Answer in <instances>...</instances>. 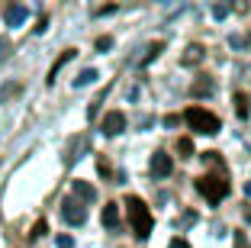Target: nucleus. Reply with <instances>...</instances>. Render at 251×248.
Here are the masks:
<instances>
[{"instance_id": "f257e3e1", "label": "nucleus", "mask_w": 251, "mask_h": 248, "mask_svg": "<svg viewBox=\"0 0 251 248\" xmlns=\"http://www.w3.org/2000/svg\"><path fill=\"white\" fill-rule=\"evenodd\" d=\"M126 213H129V226H132L135 239H148L151 229H155V216H151V210H148L145 200L135 197V193H129V197H126Z\"/></svg>"}, {"instance_id": "f03ea898", "label": "nucleus", "mask_w": 251, "mask_h": 248, "mask_svg": "<svg viewBox=\"0 0 251 248\" xmlns=\"http://www.w3.org/2000/svg\"><path fill=\"white\" fill-rule=\"evenodd\" d=\"M197 190H200V197L206 200V203H213V206H219L222 200L229 197V181L226 177H219V174H203V177H197Z\"/></svg>"}, {"instance_id": "7ed1b4c3", "label": "nucleus", "mask_w": 251, "mask_h": 248, "mask_svg": "<svg viewBox=\"0 0 251 248\" xmlns=\"http://www.w3.org/2000/svg\"><path fill=\"white\" fill-rule=\"evenodd\" d=\"M184 119H187V126H190L193 132H200V136H216V132L222 129L219 116L209 113V110H203V107H190L184 113Z\"/></svg>"}, {"instance_id": "20e7f679", "label": "nucleus", "mask_w": 251, "mask_h": 248, "mask_svg": "<svg viewBox=\"0 0 251 248\" xmlns=\"http://www.w3.org/2000/svg\"><path fill=\"white\" fill-rule=\"evenodd\" d=\"M61 219H65L68 226H84L87 222V206L74 197H65L61 200Z\"/></svg>"}, {"instance_id": "39448f33", "label": "nucleus", "mask_w": 251, "mask_h": 248, "mask_svg": "<svg viewBox=\"0 0 251 248\" xmlns=\"http://www.w3.org/2000/svg\"><path fill=\"white\" fill-rule=\"evenodd\" d=\"M100 129H103V136H119V132L126 129V113L123 110H110V113L100 119Z\"/></svg>"}, {"instance_id": "423d86ee", "label": "nucleus", "mask_w": 251, "mask_h": 248, "mask_svg": "<svg viewBox=\"0 0 251 248\" xmlns=\"http://www.w3.org/2000/svg\"><path fill=\"white\" fill-rule=\"evenodd\" d=\"M171 171H174V161H171V155L158 148V152L151 155V177H158V181H164V177H168Z\"/></svg>"}, {"instance_id": "0eeeda50", "label": "nucleus", "mask_w": 251, "mask_h": 248, "mask_svg": "<svg viewBox=\"0 0 251 248\" xmlns=\"http://www.w3.org/2000/svg\"><path fill=\"white\" fill-rule=\"evenodd\" d=\"M84 148H87V136H74V139L68 142V148H65V165H74V161L81 158Z\"/></svg>"}, {"instance_id": "6e6552de", "label": "nucleus", "mask_w": 251, "mask_h": 248, "mask_svg": "<svg viewBox=\"0 0 251 248\" xmlns=\"http://www.w3.org/2000/svg\"><path fill=\"white\" fill-rule=\"evenodd\" d=\"M26 16H29V10L23 7V3H10V7L3 10V20H7V26H23V23H26Z\"/></svg>"}, {"instance_id": "1a4fd4ad", "label": "nucleus", "mask_w": 251, "mask_h": 248, "mask_svg": "<svg viewBox=\"0 0 251 248\" xmlns=\"http://www.w3.org/2000/svg\"><path fill=\"white\" fill-rule=\"evenodd\" d=\"M71 190H74V200H81V203H94V200H97V190L90 187L87 181H74Z\"/></svg>"}, {"instance_id": "9d476101", "label": "nucleus", "mask_w": 251, "mask_h": 248, "mask_svg": "<svg viewBox=\"0 0 251 248\" xmlns=\"http://www.w3.org/2000/svg\"><path fill=\"white\" fill-rule=\"evenodd\" d=\"M74 55H77V52H74V49H65V52H61L58 58H55V65L49 68V78H45V81H49V84H55V78H58V71H61V68H65L68 61L74 58Z\"/></svg>"}, {"instance_id": "9b49d317", "label": "nucleus", "mask_w": 251, "mask_h": 248, "mask_svg": "<svg viewBox=\"0 0 251 248\" xmlns=\"http://www.w3.org/2000/svg\"><path fill=\"white\" fill-rule=\"evenodd\" d=\"M106 229H119V206L116 203H103V213H100Z\"/></svg>"}, {"instance_id": "f8f14e48", "label": "nucleus", "mask_w": 251, "mask_h": 248, "mask_svg": "<svg viewBox=\"0 0 251 248\" xmlns=\"http://www.w3.org/2000/svg\"><path fill=\"white\" fill-rule=\"evenodd\" d=\"M180 61H184V65H200V61H203V45H187Z\"/></svg>"}, {"instance_id": "ddd939ff", "label": "nucleus", "mask_w": 251, "mask_h": 248, "mask_svg": "<svg viewBox=\"0 0 251 248\" xmlns=\"http://www.w3.org/2000/svg\"><path fill=\"white\" fill-rule=\"evenodd\" d=\"M161 49H164V42H151V45H148V52H145V58L139 61V68H148L158 55H161Z\"/></svg>"}, {"instance_id": "4468645a", "label": "nucleus", "mask_w": 251, "mask_h": 248, "mask_svg": "<svg viewBox=\"0 0 251 248\" xmlns=\"http://www.w3.org/2000/svg\"><path fill=\"white\" fill-rule=\"evenodd\" d=\"M97 78H100V74H97L94 68H84V71L77 74V78H74V87H87V84H94Z\"/></svg>"}, {"instance_id": "2eb2a0df", "label": "nucleus", "mask_w": 251, "mask_h": 248, "mask_svg": "<svg viewBox=\"0 0 251 248\" xmlns=\"http://www.w3.org/2000/svg\"><path fill=\"white\" fill-rule=\"evenodd\" d=\"M235 113H238V116H248V113H251V100H248V94H242V90H238V94H235Z\"/></svg>"}, {"instance_id": "dca6fc26", "label": "nucleus", "mask_w": 251, "mask_h": 248, "mask_svg": "<svg viewBox=\"0 0 251 248\" xmlns=\"http://www.w3.org/2000/svg\"><path fill=\"white\" fill-rule=\"evenodd\" d=\"M209 90H213V81L209 78H200L197 84H193V97H206Z\"/></svg>"}, {"instance_id": "f3484780", "label": "nucleus", "mask_w": 251, "mask_h": 248, "mask_svg": "<svg viewBox=\"0 0 251 248\" xmlns=\"http://www.w3.org/2000/svg\"><path fill=\"white\" fill-rule=\"evenodd\" d=\"M177 152L184 155V158H193V139L190 136H180L177 139Z\"/></svg>"}, {"instance_id": "a211bd4d", "label": "nucleus", "mask_w": 251, "mask_h": 248, "mask_svg": "<svg viewBox=\"0 0 251 248\" xmlns=\"http://www.w3.org/2000/svg\"><path fill=\"white\" fill-rule=\"evenodd\" d=\"M49 232V222H45V219H39L36 226H32V232H29V242H36V239H42V235Z\"/></svg>"}, {"instance_id": "6ab92c4d", "label": "nucleus", "mask_w": 251, "mask_h": 248, "mask_svg": "<svg viewBox=\"0 0 251 248\" xmlns=\"http://www.w3.org/2000/svg\"><path fill=\"white\" fill-rule=\"evenodd\" d=\"M232 239H235V248H251V245H248V239H245V232H242V229H235V232H232Z\"/></svg>"}, {"instance_id": "aec40b11", "label": "nucleus", "mask_w": 251, "mask_h": 248, "mask_svg": "<svg viewBox=\"0 0 251 248\" xmlns=\"http://www.w3.org/2000/svg\"><path fill=\"white\" fill-rule=\"evenodd\" d=\"M213 16H216V20H226V16H229V7H226V3H216V7H213Z\"/></svg>"}, {"instance_id": "412c9836", "label": "nucleus", "mask_w": 251, "mask_h": 248, "mask_svg": "<svg viewBox=\"0 0 251 248\" xmlns=\"http://www.w3.org/2000/svg\"><path fill=\"white\" fill-rule=\"evenodd\" d=\"M110 45H113V39H110V36H100V39H97V52H106Z\"/></svg>"}, {"instance_id": "4be33fe9", "label": "nucleus", "mask_w": 251, "mask_h": 248, "mask_svg": "<svg viewBox=\"0 0 251 248\" xmlns=\"http://www.w3.org/2000/svg\"><path fill=\"white\" fill-rule=\"evenodd\" d=\"M168 248H190V245H187V239H180V235H177V239L168 242Z\"/></svg>"}, {"instance_id": "5701e85b", "label": "nucleus", "mask_w": 251, "mask_h": 248, "mask_svg": "<svg viewBox=\"0 0 251 248\" xmlns=\"http://www.w3.org/2000/svg\"><path fill=\"white\" fill-rule=\"evenodd\" d=\"M97 168H100V174H103V177H110V165H106V158L97 161Z\"/></svg>"}, {"instance_id": "b1692460", "label": "nucleus", "mask_w": 251, "mask_h": 248, "mask_svg": "<svg viewBox=\"0 0 251 248\" xmlns=\"http://www.w3.org/2000/svg\"><path fill=\"white\" fill-rule=\"evenodd\" d=\"M71 245H74L71 235H61V239H58V248H71Z\"/></svg>"}, {"instance_id": "393cba45", "label": "nucleus", "mask_w": 251, "mask_h": 248, "mask_svg": "<svg viewBox=\"0 0 251 248\" xmlns=\"http://www.w3.org/2000/svg\"><path fill=\"white\" fill-rule=\"evenodd\" d=\"M45 26H49V16H39V26H36V32H45Z\"/></svg>"}, {"instance_id": "a878e982", "label": "nucleus", "mask_w": 251, "mask_h": 248, "mask_svg": "<svg viewBox=\"0 0 251 248\" xmlns=\"http://www.w3.org/2000/svg\"><path fill=\"white\" fill-rule=\"evenodd\" d=\"M113 10H116V7H113V3H106V7L97 10V16H106V13H113Z\"/></svg>"}, {"instance_id": "bb28decb", "label": "nucleus", "mask_w": 251, "mask_h": 248, "mask_svg": "<svg viewBox=\"0 0 251 248\" xmlns=\"http://www.w3.org/2000/svg\"><path fill=\"white\" fill-rule=\"evenodd\" d=\"M245 222H251V206H245Z\"/></svg>"}, {"instance_id": "cd10ccee", "label": "nucleus", "mask_w": 251, "mask_h": 248, "mask_svg": "<svg viewBox=\"0 0 251 248\" xmlns=\"http://www.w3.org/2000/svg\"><path fill=\"white\" fill-rule=\"evenodd\" d=\"M245 197H251V181H248V184H245Z\"/></svg>"}]
</instances>
